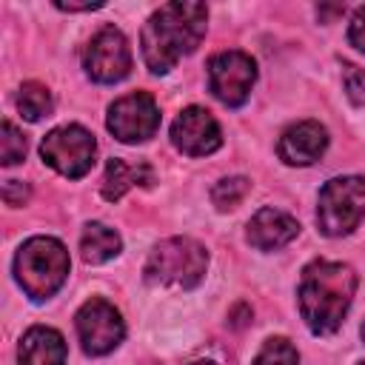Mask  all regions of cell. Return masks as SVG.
Returning a JSON list of instances; mask_svg holds the SVG:
<instances>
[{"label":"cell","instance_id":"cell-1","mask_svg":"<svg viewBox=\"0 0 365 365\" xmlns=\"http://www.w3.org/2000/svg\"><path fill=\"white\" fill-rule=\"evenodd\" d=\"M208 9L202 3H165L143 29V57L154 74H165L182 54H191L205 34Z\"/></svg>","mask_w":365,"mask_h":365},{"label":"cell","instance_id":"cell-2","mask_svg":"<svg viewBox=\"0 0 365 365\" xmlns=\"http://www.w3.org/2000/svg\"><path fill=\"white\" fill-rule=\"evenodd\" d=\"M356 291V274L351 265L317 259L302 271L299 279V311L314 334H331L342 325L345 311Z\"/></svg>","mask_w":365,"mask_h":365},{"label":"cell","instance_id":"cell-3","mask_svg":"<svg viewBox=\"0 0 365 365\" xmlns=\"http://www.w3.org/2000/svg\"><path fill=\"white\" fill-rule=\"evenodd\" d=\"M14 274L31 299H46L68 277V251L54 237H31L17 251Z\"/></svg>","mask_w":365,"mask_h":365},{"label":"cell","instance_id":"cell-4","mask_svg":"<svg viewBox=\"0 0 365 365\" xmlns=\"http://www.w3.org/2000/svg\"><path fill=\"white\" fill-rule=\"evenodd\" d=\"M205 265H208V254L197 240L171 237L151 251L145 262V279L151 285L194 288L205 277Z\"/></svg>","mask_w":365,"mask_h":365},{"label":"cell","instance_id":"cell-5","mask_svg":"<svg viewBox=\"0 0 365 365\" xmlns=\"http://www.w3.org/2000/svg\"><path fill=\"white\" fill-rule=\"evenodd\" d=\"M365 217V180L362 177H336L328 180L319 191L317 222L328 237L351 234Z\"/></svg>","mask_w":365,"mask_h":365},{"label":"cell","instance_id":"cell-6","mask_svg":"<svg viewBox=\"0 0 365 365\" xmlns=\"http://www.w3.org/2000/svg\"><path fill=\"white\" fill-rule=\"evenodd\" d=\"M40 154L54 171L77 180L94 165V137L83 125H63L43 137Z\"/></svg>","mask_w":365,"mask_h":365},{"label":"cell","instance_id":"cell-7","mask_svg":"<svg viewBox=\"0 0 365 365\" xmlns=\"http://www.w3.org/2000/svg\"><path fill=\"white\" fill-rule=\"evenodd\" d=\"M160 128V108L151 94L134 91L108 108V131L120 143H143Z\"/></svg>","mask_w":365,"mask_h":365},{"label":"cell","instance_id":"cell-8","mask_svg":"<svg viewBox=\"0 0 365 365\" xmlns=\"http://www.w3.org/2000/svg\"><path fill=\"white\" fill-rule=\"evenodd\" d=\"M83 66H86V74L91 80H97V83L123 80L131 71V51H128L125 37L114 26L100 29L86 46Z\"/></svg>","mask_w":365,"mask_h":365},{"label":"cell","instance_id":"cell-9","mask_svg":"<svg viewBox=\"0 0 365 365\" xmlns=\"http://www.w3.org/2000/svg\"><path fill=\"white\" fill-rule=\"evenodd\" d=\"M254 80H257V66L242 51H222L208 60V86L214 97L225 106L245 103Z\"/></svg>","mask_w":365,"mask_h":365},{"label":"cell","instance_id":"cell-10","mask_svg":"<svg viewBox=\"0 0 365 365\" xmlns=\"http://www.w3.org/2000/svg\"><path fill=\"white\" fill-rule=\"evenodd\" d=\"M77 334L88 354H108L120 345L125 328L123 317L106 299H88L77 311Z\"/></svg>","mask_w":365,"mask_h":365},{"label":"cell","instance_id":"cell-11","mask_svg":"<svg viewBox=\"0 0 365 365\" xmlns=\"http://www.w3.org/2000/svg\"><path fill=\"white\" fill-rule=\"evenodd\" d=\"M171 140L182 154H191V157H205L222 145V134H220L217 120L205 108H197V106L185 108L174 120Z\"/></svg>","mask_w":365,"mask_h":365},{"label":"cell","instance_id":"cell-12","mask_svg":"<svg viewBox=\"0 0 365 365\" xmlns=\"http://www.w3.org/2000/svg\"><path fill=\"white\" fill-rule=\"evenodd\" d=\"M325 148H328V131L314 120L291 125L279 137V145H277L279 157L288 165H311V163H317L322 157Z\"/></svg>","mask_w":365,"mask_h":365},{"label":"cell","instance_id":"cell-13","mask_svg":"<svg viewBox=\"0 0 365 365\" xmlns=\"http://www.w3.org/2000/svg\"><path fill=\"white\" fill-rule=\"evenodd\" d=\"M299 234V222L279 208H259L248 222V242L259 251H277Z\"/></svg>","mask_w":365,"mask_h":365},{"label":"cell","instance_id":"cell-14","mask_svg":"<svg viewBox=\"0 0 365 365\" xmlns=\"http://www.w3.org/2000/svg\"><path fill=\"white\" fill-rule=\"evenodd\" d=\"M17 359L20 365H66V342L54 328L37 325L20 339Z\"/></svg>","mask_w":365,"mask_h":365},{"label":"cell","instance_id":"cell-15","mask_svg":"<svg viewBox=\"0 0 365 365\" xmlns=\"http://www.w3.org/2000/svg\"><path fill=\"white\" fill-rule=\"evenodd\" d=\"M151 182V168L145 163H125V160H108L106 165V180H103V197L106 200H120L128 188L134 185H148Z\"/></svg>","mask_w":365,"mask_h":365},{"label":"cell","instance_id":"cell-16","mask_svg":"<svg viewBox=\"0 0 365 365\" xmlns=\"http://www.w3.org/2000/svg\"><path fill=\"white\" fill-rule=\"evenodd\" d=\"M80 251H83V259L86 262H106L111 259L117 251H120V237L117 231H111L108 225L103 222H91L86 225L83 231V240H80Z\"/></svg>","mask_w":365,"mask_h":365},{"label":"cell","instance_id":"cell-17","mask_svg":"<svg viewBox=\"0 0 365 365\" xmlns=\"http://www.w3.org/2000/svg\"><path fill=\"white\" fill-rule=\"evenodd\" d=\"M17 108L26 120H40L51 111V94L46 86L40 83H23L20 94H17Z\"/></svg>","mask_w":365,"mask_h":365},{"label":"cell","instance_id":"cell-18","mask_svg":"<svg viewBox=\"0 0 365 365\" xmlns=\"http://www.w3.org/2000/svg\"><path fill=\"white\" fill-rule=\"evenodd\" d=\"M248 191H251V182L245 177H228V180H220L211 188V200L220 211H228V208H237L245 200Z\"/></svg>","mask_w":365,"mask_h":365},{"label":"cell","instance_id":"cell-19","mask_svg":"<svg viewBox=\"0 0 365 365\" xmlns=\"http://www.w3.org/2000/svg\"><path fill=\"white\" fill-rule=\"evenodd\" d=\"M299 356H297V348L288 342V339H268L262 345V351L257 354L254 365H297Z\"/></svg>","mask_w":365,"mask_h":365},{"label":"cell","instance_id":"cell-20","mask_svg":"<svg viewBox=\"0 0 365 365\" xmlns=\"http://www.w3.org/2000/svg\"><path fill=\"white\" fill-rule=\"evenodd\" d=\"M26 157V137L11 125L3 123V137H0V163L3 165H14Z\"/></svg>","mask_w":365,"mask_h":365},{"label":"cell","instance_id":"cell-21","mask_svg":"<svg viewBox=\"0 0 365 365\" xmlns=\"http://www.w3.org/2000/svg\"><path fill=\"white\" fill-rule=\"evenodd\" d=\"M342 83H345V91H348L351 103H354V106H362V103H365V74H362L356 66L345 63V66H342Z\"/></svg>","mask_w":365,"mask_h":365},{"label":"cell","instance_id":"cell-22","mask_svg":"<svg viewBox=\"0 0 365 365\" xmlns=\"http://www.w3.org/2000/svg\"><path fill=\"white\" fill-rule=\"evenodd\" d=\"M348 40H351V46H356L359 51H365V6L356 9V14H354V20H351Z\"/></svg>","mask_w":365,"mask_h":365},{"label":"cell","instance_id":"cell-23","mask_svg":"<svg viewBox=\"0 0 365 365\" xmlns=\"http://www.w3.org/2000/svg\"><path fill=\"white\" fill-rule=\"evenodd\" d=\"M29 197V188L20 182V180H9L6 188H3V200L9 205H23V200Z\"/></svg>","mask_w":365,"mask_h":365},{"label":"cell","instance_id":"cell-24","mask_svg":"<svg viewBox=\"0 0 365 365\" xmlns=\"http://www.w3.org/2000/svg\"><path fill=\"white\" fill-rule=\"evenodd\" d=\"M103 3H57V9H63V11H91V9H100Z\"/></svg>","mask_w":365,"mask_h":365},{"label":"cell","instance_id":"cell-25","mask_svg":"<svg viewBox=\"0 0 365 365\" xmlns=\"http://www.w3.org/2000/svg\"><path fill=\"white\" fill-rule=\"evenodd\" d=\"M191 365H214V362H191Z\"/></svg>","mask_w":365,"mask_h":365},{"label":"cell","instance_id":"cell-26","mask_svg":"<svg viewBox=\"0 0 365 365\" xmlns=\"http://www.w3.org/2000/svg\"><path fill=\"white\" fill-rule=\"evenodd\" d=\"M362 339H365V322H362Z\"/></svg>","mask_w":365,"mask_h":365}]
</instances>
